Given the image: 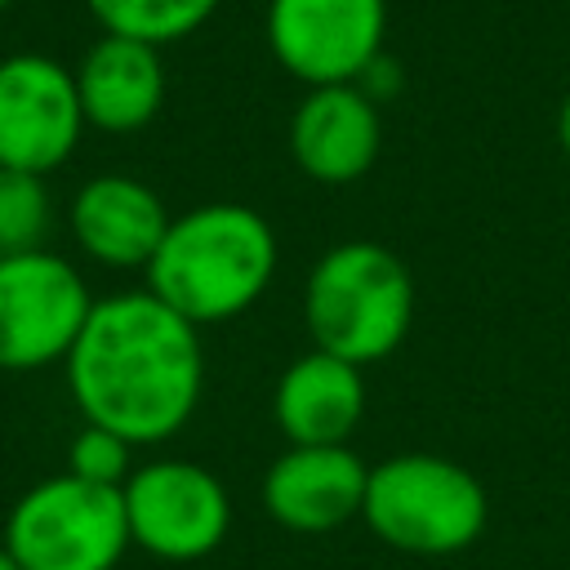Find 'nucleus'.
Listing matches in <instances>:
<instances>
[{"label":"nucleus","instance_id":"nucleus-1","mask_svg":"<svg viewBox=\"0 0 570 570\" xmlns=\"http://www.w3.org/2000/svg\"><path fill=\"white\" fill-rule=\"evenodd\" d=\"M62 365L85 423L111 428L129 445L169 441L205 387L200 325L151 289L98 298Z\"/></svg>","mask_w":570,"mask_h":570},{"label":"nucleus","instance_id":"nucleus-2","mask_svg":"<svg viewBox=\"0 0 570 570\" xmlns=\"http://www.w3.org/2000/svg\"><path fill=\"white\" fill-rule=\"evenodd\" d=\"M142 272L147 289L178 316L191 325H218L254 307L272 285L276 232L249 205H196L169 218V232Z\"/></svg>","mask_w":570,"mask_h":570},{"label":"nucleus","instance_id":"nucleus-3","mask_svg":"<svg viewBox=\"0 0 570 570\" xmlns=\"http://www.w3.org/2000/svg\"><path fill=\"white\" fill-rule=\"evenodd\" d=\"M303 321L321 352L365 370L405 343L414 321V281L387 245L343 240L312 263Z\"/></svg>","mask_w":570,"mask_h":570},{"label":"nucleus","instance_id":"nucleus-4","mask_svg":"<svg viewBox=\"0 0 570 570\" xmlns=\"http://www.w3.org/2000/svg\"><path fill=\"white\" fill-rule=\"evenodd\" d=\"M485 517L481 481L445 454H392L365 476L361 521L387 548L450 557L481 539Z\"/></svg>","mask_w":570,"mask_h":570},{"label":"nucleus","instance_id":"nucleus-5","mask_svg":"<svg viewBox=\"0 0 570 570\" xmlns=\"http://www.w3.org/2000/svg\"><path fill=\"white\" fill-rule=\"evenodd\" d=\"M18 570H116L129 548L125 494L71 472L31 485L4 521Z\"/></svg>","mask_w":570,"mask_h":570},{"label":"nucleus","instance_id":"nucleus-6","mask_svg":"<svg viewBox=\"0 0 570 570\" xmlns=\"http://www.w3.org/2000/svg\"><path fill=\"white\" fill-rule=\"evenodd\" d=\"M89 307V285L62 254H0V370H45L67 361Z\"/></svg>","mask_w":570,"mask_h":570},{"label":"nucleus","instance_id":"nucleus-7","mask_svg":"<svg viewBox=\"0 0 570 570\" xmlns=\"http://www.w3.org/2000/svg\"><path fill=\"white\" fill-rule=\"evenodd\" d=\"M120 494L129 543L160 561H200L227 539V485L191 459H156L134 468Z\"/></svg>","mask_w":570,"mask_h":570},{"label":"nucleus","instance_id":"nucleus-8","mask_svg":"<svg viewBox=\"0 0 570 570\" xmlns=\"http://www.w3.org/2000/svg\"><path fill=\"white\" fill-rule=\"evenodd\" d=\"M383 0H272L267 45L276 62L303 85H356L383 53Z\"/></svg>","mask_w":570,"mask_h":570},{"label":"nucleus","instance_id":"nucleus-9","mask_svg":"<svg viewBox=\"0 0 570 570\" xmlns=\"http://www.w3.org/2000/svg\"><path fill=\"white\" fill-rule=\"evenodd\" d=\"M85 129L76 71L49 53L0 58V169L49 174L58 169Z\"/></svg>","mask_w":570,"mask_h":570},{"label":"nucleus","instance_id":"nucleus-10","mask_svg":"<svg viewBox=\"0 0 570 570\" xmlns=\"http://www.w3.org/2000/svg\"><path fill=\"white\" fill-rule=\"evenodd\" d=\"M365 459L347 445H289L263 476V508L294 534H325L361 517Z\"/></svg>","mask_w":570,"mask_h":570},{"label":"nucleus","instance_id":"nucleus-11","mask_svg":"<svg viewBox=\"0 0 570 570\" xmlns=\"http://www.w3.org/2000/svg\"><path fill=\"white\" fill-rule=\"evenodd\" d=\"M383 142L379 102L356 85H316L289 120V151L316 183H356Z\"/></svg>","mask_w":570,"mask_h":570},{"label":"nucleus","instance_id":"nucleus-12","mask_svg":"<svg viewBox=\"0 0 570 570\" xmlns=\"http://www.w3.org/2000/svg\"><path fill=\"white\" fill-rule=\"evenodd\" d=\"M169 232L160 196L129 174H98L71 200V236L102 267H147Z\"/></svg>","mask_w":570,"mask_h":570},{"label":"nucleus","instance_id":"nucleus-13","mask_svg":"<svg viewBox=\"0 0 570 570\" xmlns=\"http://www.w3.org/2000/svg\"><path fill=\"white\" fill-rule=\"evenodd\" d=\"M361 414H365V374L343 356L312 347L276 379L272 419L289 445H347Z\"/></svg>","mask_w":570,"mask_h":570},{"label":"nucleus","instance_id":"nucleus-14","mask_svg":"<svg viewBox=\"0 0 570 570\" xmlns=\"http://www.w3.org/2000/svg\"><path fill=\"white\" fill-rule=\"evenodd\" d=\"M76 94H80L85 125L102 134H134L151 125L165 102L160 49L102 31V40L76 67Z\"/></svg>","mask_w":570,"mask_h":570},{"label":"nucleus","instance_id":"nucleus-15","mask_svg":"<svg viewBox=\"0 0 570 570\" xmlns=\"http://www.w3.org/2000/svg\"><path fill=\"white\" fill-rule=\"evenodd\" d=\"M214 9L218 0H89V13L107 36H129L156 49L205 27Z\"/></svg>","mask_w":570,"mask_h":570},{"label":"nucleus","instance_id":"nucleus-16","mask_svg":"<svg viewBox=\"0 0 570 570\" xmlns=\"http://www.w3.org/2000/svg\"><path fill=\"white\" fill-rule=\"evenodd\" d=\"M53 205L40 174L27 169H0V254L45 249Z\"/></svg>","mask_w":570,"mask_h":570},{"label":"nucleus","instance_id":"nucleus-17","mask_svg":"<svg viewBox=\"0 0 570 570\" xmlns=\"http://www.w3.org/2000/svg\"><path fill=\"white\" fill-rule=\"evenodd\" d=\"M134 445L125 436H116L111 428H98V423H85L71 445H67V472L89 481V485H111L120 490L134 472Z\"/></svg>","mask_w":570,"mask_h":570},{"label":"nucleus","instance_id":"nucleus-18","mask_svg":"<svg viewBox=\"0 0 570 570\" xmlns=\"http://www.w3.org/2000/svg\"><path fill=\"white\" fill-rule=\"evenodd\" d=\"M557 138H561V147L570 151V94H566V102H561V111H557Z\"/></svg>","mask_w":570,"mask_h":570},{"label":"nucleus","instance_id":"nucleus-19","mask_svg":"<svg viewBox=\"0 0 570 570\" xmlns=\"http://www.w3.org/2000/svg\"><path fill=\"white\" fill-rule=\"evenodd\" d=\"M0 570H18V561L9 557V548H4V543H0Z\"/></svg>","mask_w":570,"mask_h":570},{"label":"nucleus","instance_id":"nucleus-20","mask_svg":"<svg viewBox=\"0 0 570 570\" xmlns=\"http://www.w3.org/2000/svg\"><path fill=\"white\" fill-rule=\"evenodd\" d=\"M9 4H13V0H0V9H9Z\"/></svg>","mask_w":570,"mask_h":570}]
</instances>
